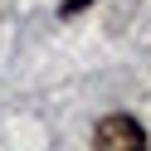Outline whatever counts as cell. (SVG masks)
<instances>
[{
    "instance_id": "7a4b0ae2",
    "label": "cell",
    "mask_w": 151,
    "mask_h": 151,
    "mask_svg": "<svg viewBox=\"0 0 151 151\" xmlns=\"http://www.w3.org/2000/svg\"><path fill=\"white\" fill-rule=\"evenodd\" d=\"M78 10H88V0H68V5H63V20H68V15H78Z\"/></svg>"
},
{
    "instance_id": "6da1fadb",
    "label": "cell",
    "mask_w": 151,
    "mask_h": 151,
    "mask_svg": "<svg viewBox=\"0 0 151 151\" xmlns=\"http://www.w3.org/2000/svg\"><path fill=\"white\" fill-rule=\"evenodd\" d=\"M93 151H151V141H146V127H141L137 117L112 112V117H102L98 132H93Z\"/></svg>"
}]
</instances>
